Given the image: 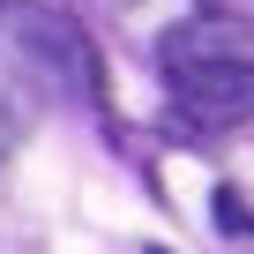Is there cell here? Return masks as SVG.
I'll use <instances>...</instances> for the list:
<instances>
[{
	"label": "cell",
	"mask_w": 254,
	"mask_h": 254,
	"mask_svg": "<svg viewBox=\"0 0 254 254\" xmlns=\"http://www.w3.org/2000/svg\"><path fill=\"white\" fill-rule=\"evenodd\" d=\"M157 60H165V82H172L187 120H209V127L254 120V38L247 30H232V23H180V30H165Z\"/></svg>",
	"instance_id": "cell-1"
},
{
	"label": "cell",
	"mask_w": 254,
	"mask_h": 254,
	"mask_svg": "<svg viewBox=\"0 0 254 254\" xmlns=\"http://www.w3.org/2000/svg\"><path fill=\"white\" fill-rule=\"evenodd\" d=\"M8 45H15V60H23L30 75H45L53 90H67V97H82V105L105 90V75H97V45H90L82 23H67L60 8L15 0V8H8Z\"/></svg>",
	"instance_id": "cell-2"
},
{
	"label": "cell",
	"mask_w": 254,
	"mask_h": 254,
	"mask_svg": "<svg viewBox=\"0 0 254 254\" xmlns=\"http://www.w3.org/2000/svg\"><path fill=\"white\" fill-rule=\"evenodd\" d=\"M23 127H30V112H23V90H15V82H0V157L23 142Z\"/></svg>",
	"instance_id": "cell-3"
},
{
	"label": "cell",
	"mask_w": 254,
	"mask_h": 254,
	"mask_svg": "<svg viewBox=\"0 0 254 254\" xmlns=\"http://www.w3.org/2000/svg\"><path fill=\"white\" fill-rule=\"evenodd\" d=\"M217 224H232V232H254V209H239V194H217Z\"/></svg>",
	"instance_id": "cell-4"
}]
</instances>
